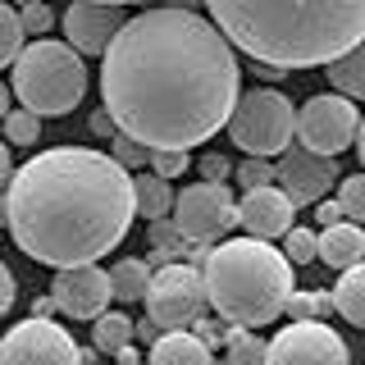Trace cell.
I'll list each match as a JSON object with an SVG mask.
<instances>
[{
	"mask_svg": "<svg viewBox=\"0 0 365 365\" xmlns=\"http://www.w3.org/2000/svg\"><path fill=\"white\" fill-rule=\"evenodd\" d=\"M5 114H9V87L0 83V119H5Z\"/></svg>",
	"mask_w": 365,
	"mask_h": 365,
	"instance_id": "cell-42",
	"label": "cell"
},
{
	"mask_svg": "<svg viewBox=\"0 0 365 365\" xmlns=\"http://www.w3.org/2000/svg\"><path fill=\"white\" fill-rule=\"evenodd\" d=\"M338 205H342V220L347 224H365V174H347V178H338V197H334Z\"/></svg>",
	"mask_w": 365,
	"mask_h": 365,
	"instance_id": "cell-24",
	"label": "cell"
},
{
	"mask_svg": "<svg viewBox=\"0 0 365 365\" xmlns=\"http://www.w3.org/2000/svg\"><path fill=\"white\" fill-rule=\"evenodd\" d=\"M0 365H83V347L55 319H23L0 338Z\"/></svg>",
	"mask_w": 365,
	"mask_h": 365,
	"instance_id": "cell-10",
	"label": "cell"
},
{
	"mask_svg": "<svg viewBox=\"0 0 365 365\" xmlns=\"http://www.w3.org/2000/svg\"><path fill=\"white\" fill-rule=\"evenodd\" d=\"M329 306H334V311L347 319V324L365 329V260L338 274L334 292H329Z\"/></svg>",
	"mask_w": 365,
	"mask_h": 365,
	"instance_id": "cell-17",
	"label": "cell"
},
{
	"mask_svg": "<svg viewBox=\"0 0 365 365\" xmlns=\"http://www.w3.org/2000/svg\"><path fill=\"white\" fill-rule=\"evenodd\" d=\"M110 269L101 265H78V269H60L51 283V302L55 311H64L68 319H101L110 311Z\"/></svg>",
	"mask_w": 365,
	"mask_h": 365,
	"instance_id": "cell-13",
	"label": "cell"
},
{
	"mask_svg": "<svg viewBox=\"0 0 365 365\" xmlns=\"http://www.w3.org/2000/svg\"><path fill=\"white\" fill-rule=\"evenodd\" d=\"M23 51V28H19V9H9L5 0H0V68L14 64Z\"/></svg>",
	"mask_w": 365,
	"mask_h": 365,
	"instance_id": "cell-27",
	"label": "cell"
},
{
	"mask_svg": "<svg viewBox=\"0 0 365 365\" xmlns=\"http://www.w3.org/2000/svg\"><path fill=\"white\" fill-rule=\"evenodd\" d=\"M106 155L123 169V174H133V169H146V146H137V142H128V137H119V133H114V142H110Z\"/></svg>",
	"mask_w": 365,
	"mask_h": 365,
	"instance_id": "cell-31",
	"label": "cell"
},
{
	"mask_svg": "<svg viewBox=\"0 0 365 365\" xmlns=\"http://www.w3.org/2000/svg\"><path fill=\"white\" fill-rule=\"evenodd\" d=\"M329 311H334V306H329V292H315V288L292 292L288 306H283V315H292V324H324Z\"/></svg>",
	"mask_w": 365,
	"mask_h": 365,
	"instance_id": "cell-23",
	"label": "cell"
},
{
	"mask_svg": "<svg viewBox=\"0 0 365 365\" xmlns=\"http://www.w3.org/2000/svg\"><path fill=\"white\" fill-rule=\"evenodd\" d=\"M356 128H361V110L351 101H342L338 91H319L297 110V146L311 155L338 160L347 146H356Z\"/></svg>",
	"mask_w": 365,
	"mask_h": 365,
	"instance_id": "cell-9",
	"label": "cell"
},
{
	"mask_svg": "<svg viewBox=\"0 0 365 365\" xmlns=\"http://www.w3.org/2000/svg\"><path fill=\"white\" fill-rule=\"evenodd\" d=\"M0 123H5V146H37V137H41V119H37V114L9 110Z\"/></svg>",
	"mask_w": 365,
	"mask_h": 365,
	"instance_id": "cell-26",
	"label": "cell"
},
{
	"mask_svg": "<svg viewBox=\"0 0 365 365\" xmlns=\"http://www.w3.org/2000/svg\"><path fill=\"white\" fill-rule=\"evenodd\" d=\"M224 365H265V338L237 329V334L228 338V347H224Z\"/></svg>",
	"mask_w": 365,
	"mask_h": 365,
	"instance_id": "cell-25",
	"label": "cell"
},
{
	"mask_svg": "<svg viewBox=\"0 0 365 365\" xmlns=\"http://www.w3.org/2000/svg\"><path fill=\"white\" fill-rule=\"evenodd\" d=\"M114 365H142V356H137V351H133V347H123V351H119V356H114Z\"/></svg>",
	"mask_w": 365,
	"mask_h": 365,
	"instance_id": "cell-41",
	"label": "cell"
},
{
	"mask_svg": "<svg viewBox=\"0 0 365 365\" xmlns=\"http://www.w3.org/2000/svg\"><path fill=\"white\" fill-rule=\"evenodd\" d=\"M0 224H5V192H0Z\"/></svg>",
	"mask_w": 365,
	"mask_h": 365,
	"instance_id": "cell-43",
	"label": "cell"
},
{
	"mask_svg": "<svg viewBox=\"0 0 365 365\" xmlns=\"http://www.w3.org/2000/svg\"><path fill=\"white\" fill-rule=\"evenodd\" d=\"M101 96L119 137L146 151L210 142L242 96L237 51L197 9L160 5L128 14L101 64Z\"/></svg>",
	"mask_w": 365,
	"mask_h": 365,
	"instance_id": "cell-1",
	"label": "cell"
},
{
	"mask_svg": "<svg viewBox=\"0 0 365 365\" xmlns=\"http://www.w3.org/2000/svg\"><path fill=\"white\" fill-rule=\"evenodd\" d=\"M329 83H334V91L342 101H365V41L356 46V51H347L342 60L329 64Z\"/></svg>",
	"mask_w": 365,
	"mask_h": 365,
	"instance_id": "cell-20",
	"label": "cell"
},
{
	"mask_svg": "<svg viewBox=\"0 0 365 365\" xmlns=\"http://www.w3.org/2000/svg\"><path fill=\"white\" fill-rule=\"evenodd\" d=\"M91 133H96V137H110V133H114V123H110V114H106V110L91 114Z\"/></svg>",
	"mask_w": 365,
	"mask_h": 365,
	"instance_id": "cell-38",
	"label": "cell"
},
{
	"mask_svg": "<svg viewBox=\"0 0 365 365\" xmlns=\"http://www.w3.org/2000/svg\"><path fill=\"white\" fill-rule=\"evenodd\" d=\"M315 220H319V228H334V224H347V220H342V205H338L334 197H324V201L315 205Z\"/></svg>",
	"mask_w": 365,
	"mask_h": 365,
	"instance_id": "cell-36",
	"label": "cell"
},
{
	"mask_svg": "<svg viewBox=\"0 0 365 365\" xmlns=\"http://www.w3.org/2000/svg\"><path fill=\"white\" fill-rule=\"evenodd\" d=\"M133 215V174L91 146L37 151L5 187V228L14 247L55 274L110 256L128 237Z\"/></svg>",
	"mask_w": 365,
	"mask_h": 365,
	"instance_id": "cell-2",
	"label": "cell"
},
{
	"mask_svg": "<svg viewBox=\"0 0 365 365\" xmlns=\"http://www.w3.org/2000/svg\"><path fill=\"white\" fill-rule=\"evenodd\" d=\"M146 288H151V265L137 256H123L119 265L110 269V292L114 302H142Z\"/></svg>",
	"mask_w": 365,
	"mask_h": 365,
	"instance_id": "cell-21",
	"label": "cell"
},
{
	"mask_svg": "<svg viewBox=\"0 0 365 365\" xmlns=\"http://www.w3.org/2000/svg\"><path fill=\"white\" fill-rule=\"evenodd\" d=\"M146 165H151V174L160 178V182H174V178H182L187 174V151H146Z\"/></svg>",
	"mask_w": 365,
	"mask_h": 365,
	"instance_id": "cell-29",
	"label": "cell"
},
{
	"mask_svg": "<svg viewBox=\"0 0 365 365\" xmlns=\"http://www.w3.org/2000/svg\"><path fill=\"white\" fill-rule=\"evenodd\" d=\"M205 283V306L233 329H256L274 324L288 306L292 288V265L274 242H256V237H228V242L210 247L201 265Z\"/></svg>",
	"mask_w": 365,
	"mask_h": 365,
	"instance_id": "cell-4",
	"label": "cell"
},
{
	"mask_svg": "<svg viewBox=\"0 0 365 365\" xmlns=\"http://www.w3.org/2000/svg\"><path fill=\"white\" fill-rule=\"evenodd\" d=\"M174 224L178 237L187 247H210L215 237H224L228 228H237V201L228 192V182H187L174 192Z\"/></svg>",
	"mask_w": 365,
	"mask_h": 365,
	"instance_id": "cell-8",
	"label": "cell"
},
{
	"mask_svg": "<svg viewBox=\"0 0 365 365\" xmlns=\"http://www.w3.org/2000/svg\"><path fill=\"white\" fill-rule=\"evenodd\" d=\"M315 260H324L329 269H351L365 260V228L356 224H334L315 233Z\"/></svg>",
	"mask_w": 365,
	"mask_h": 365,
	"instance_id": "cell-16",
	"label": "cell"
},
{
	"mask_svg": "<svg viewBox=\"0 0 365 365\" xmlns=\"http://www.w3.org/2000/svg\"><path fill=\"white\" fill-rule=\"evenodd\" d=\"M187 334H192V338H197V342H201V347H205V351H215V347H228V338H233V334H237V329H233V324H224V319H220V315H210V319H205V315H201V319H197V324H192V329H187Z\"/></svg>",
	"mask_w": 365,
	"mask_h": 365,
	"instance_id": "cell-28",
	"label": "cell"
},
{
	"mask_svg": "<svg viewBox=\"0 0 365 365\" xmlns=\"http://www.w3.org/2000/svg\"><path fill=\"white\" fill-rule=\"evenodd\" d=\"M205 19L274 73L334 64L365 41V0H210Z\"/></svg>",
	"mask_w": 365,
	"mask_h": 365,
	"instance_id": "cell-3",
	"label": "cell"
},
{
	"mask_svg": "<svg viewBox=\"0 0 365 365\" xmlns=\"http://www.w3.org/2000/svg\"><path fill=\"white\" fill-rule=\"evenodd\" d=\"M228 174H233V165L220 155V151H210V155H201V182H224Z\"/></svg>",
	"mask_w": 365,
	"mask_h": 365,
	"instance_id": "cell-34",
	"label": "cell"
},
{
	"mask_svg": "<svg viewBox=\"0 0 365 365\" xmlns=\"http://www.w3.org/2000/svg\"><path fill=\"white\" fill-rule=\"evenodd\" d=\"M283 260L297 269V265H311L315 260V233L311 228H292L288 237H283Z\"/></svg>",
	"mask_w": 365,
	"mask_h": 365,
	"instance_id": "cell-30",
	"label": "cell"
},
{
	"mask_svg": "<svg viewBox=\"0 0 365 365\" xmlns=\"http://www.w3.org/2000/svg\"><path fill=\"white\" fill-rule=\"evenodd\" d=\"M9 178H14V160H9V146L0 142V187H9Z\"/></svg>",
	"mask_w": 365,
	"mask_h": 365,
	"instance_id": "cell-37",
	"label": "cell"
},
{
	"mask_svg": "<svg viewBox=\"0 0 365 365\" xmlns=\"http://www.w3.org/2000/svg\"><path fill=\"white\" fill-rule=\"evenodd\" d=\"M338 160L311 155L302 146H288L279 160H274V187L283 192V201L292 205H319L329 197V187H338Z\"/></svg>",
	"mask_w": 365,
	"mask_h": 365,
	"instance_id": "cell-12",
	"label": "cell"
},
{
	"mask_svg": "<svg viewBox=\"0 0 365 365\" xmlns=\"http://www.w3.org/2000/svg\"><path fill=\"white\" fill-rule=\"evenodd\" d=\"M133 210L142 215V220H169V210H174V187L169 182H160L155 174H137L133 178Z\"/></svg>",
	"mask_w": 365,
	"mask_h": 365,
	"instance_id": "cell-19",
	"label": "cell"
},
{
	"mask_svg": "<svg viewBox=\"0 0 365 365\" xmlns=\"http://www.w3.org/2000/svg\"><path fill=\"white\" fill-rule=\"evenodd\" d=\"M14 96L23 110L46 119V114H68L83 106L87 96V64L78 51H68L64 41L41 37L28 41L14 60Z\"/></svg>",
	"mask_w": 365,
	"mask_h": 365,
	"instance_id": "cell-5",
	"label": "cell"
},
{
	"mask_svg": "<svg viewBox=\"0 0 365 365\" xmlns=\"http://www.w3.org/2000/svg\"><path fill=\"white\" fill-rule=\"evenodd\" d=\"M51 23H55V14L46 5H37V0L19 9V28H23V37H32V41H41L46 32H51Z\"/></svg>",
	"mask_w": 365,
	"mask_h": 365,
	"instance_id": "cell-32",
	"label": "cell"
},
{
	"mask_svg": "<svg viewBox=\"0 0 365 365\" xmlns=\"http://www.w3.org/2000/svg\"><path fill=\"white\" fill-rule=\"evenodd\" d=\"M224 128L233 137V146L247 151V160H279L292 146L297 110L279 87H256L247 96H237Z\"/></svg>",
	"mask_w": 365,
	"mask_h": 365,
	"instance_id": "cell-6",
	"label": "cell"
},
{
	"mask_svg": "<svg viewBox=\"0 0 365 365\" xmlns=\"http://www.w3.org/2000/svg\"><path fill=\"white\" fill-rule=\"evenodd\" d=\"M151 365H215V351H205L192 334H160L151 347Z\"/></svg>",
	"mask_w": 365,
	"mask_h": 365,
	"instance_id": "cell-18",
	"label": "cell"
},
{
	"mask_svg": "<svg viewBox=\"0 0 365 365\" xmlns=\"http://www.w3.org/2000/svg\"><path fill=\"white\" fill-rule=\"evenodd\" d=\"M14 292H19V283H14V274H9V265L0 260V315L14 311Z\"/></svg>",
	"mask_w": 365,
	"mask_h": 365,
	"instance_id": "cell-35",
	"label": "cell"
},
{
	"mask_svg": "<svg viewBox=\"0 0 365 365\" xmlns=\"http://www.w3.org/2000/svg\"><path fill=\"white\" fill-rule=\"evenodd\" d=\"M265 365H351V351L324 324H288L265 342Z\"/></svg>",
	"mask_w": 365,
	"mask_h": 365,
	"instance_id": "cell-11",
	"label": "cell"
},
{
	"mask_svg": "<svg viewBox=\"0 0 365 365\" xmlns=\"http://www.w3.org/2000/svg\"><path fill=\"white\" fill-rule=\"evenodd\" d=\"M233 174H237V182H242L247 192L274 187V165H269V160H242V165H237Z\"/></svg>",
	"mask_w": 365,
	"mask_h": 365,
	"instance_id": "cell-33",
	"label": "cell"
},
{
	"mask_svg": "<svg viewBox=\"0 0 365 365\" xmlns=\"http://www.w3.org/2000/svg\"><path fill=\"white\" fill-rule=\"evenodd\" d=\"M64 46L78 55H106V46L114 41V32L128 23L119 5H91V0H78V5L64 9Z\"/></svg>",
	"mask_w": 365,
	"mask_h": 365,
	"instance_id": "cell-14",
	"label": "cell"
},
{
	"mask_svg": "<svg viewBox=\"0 0 365 365\" xmlns=\"http://www.w3.org/2000/svg\"><path fill=\"white\" fill-rule=\"evenodd\" d=\"M133 338H142V342H151V347H155V338H160V329L151 324V319H142V324H133Z\"/></svg>",
	"mask_w": 365,
	"mask_h": 365,
	"instance_id": "cell-39",
	"label": "cell"
},
{
	"mask_svg": "<svg viewBox=\"0 0 365 365\" xmlns=\"http://www.w3.org/2000/svg\"><path fill=\"white\" fill-rule=\"evenodd\" d=\"M91 342H96V351H106V356H119L133 342V319L123 311H106L101 319H91Z\"/></svg>",
	"mask_w": 365,
	"mask_h": 365,
	"instance_id": "cell-22",
	"label": "cell"
},
{
	"mask_svg": "<svg viewBox=\"0 0 365 365\" xmlns=\"http://www.w3.org/2000/svg\"><path fill=\"white\" fill-rule=\"evenodd\" d=\"M351 151L361 155V174H365V119H361V128H356V146H351Z\"/></svg>",
	"mask_w": 365,
	"mask_h": 365,
	"instance_id": "cell-40",
	"label": "cell"
},
{
	"mask_svg": "<svg viewBox=\"0 0 365 365\" xmlns=\"http://www.w3.org/2000/svg\"><path fill=\"white\" fill-rule=\"evenodd\" d=\"M146 319L165 334H187L205 315V283L201 269L192 265H165L151 269V288H146Z\"/></svg>",
	"mask_w": 365,
	"mask_h": 365,
	"instance_id": "cell-7",
	"label": "cell"
},
{
	"mask_svg": "<svg viewBox=\"0 0 365 365\" xmlns=\"http://www.w3.org/2000/svg\"><path fill=\"white\" fill-rule=\"evenodd\" d=\"M292 205L283 201L279 187H260V192H242L237 201V224L247 228V237L256 242H274V237H288L292 233Z\"/></svg>",
	"mask_w": 365,
	"mask_h": 365,
	"instance_id": "cell-15",
	"label": "cell"
}]
</instances>
